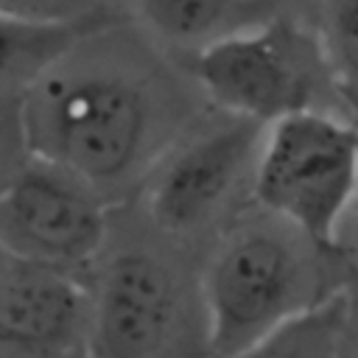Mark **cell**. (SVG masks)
Masks as SVG:
<instances>
[{"instance_id":"6da1fadb","label":"cell","mask_w":358,"mask_h":358,"mask_svg":"<svg viewBox=\"0 0 358 358\" xmlns=\"http://www.w3.org/2000/svg\"><path fill=\"white\" fill-rule=\"evenodd\" d=\"M207 106L176 56L115 17L0 101V157L53 159L123 204Z\"/></svg>"},{"instance_id":"7a4b0ae2","label":"cell","mask_w":358,"mask_h":358,"mask_svg":"<svg viewBox=\"0 0 358 358\" xmlns=\"http://www.w3.org/2000/svg\"><path fill=\"white\" fill-rule=\"evenodd\" d=\"M90 296V358H213L204 252L154 227L131 201L112 210Z\"/></svg>"},{"instance_id":"3957f363","label":"cell","mask_w":358,"mask_h":358,"mask_svg":"<svg viewBox=\"0 0 358 358\" xmlns=\"http://www.w3.org/2000/svg\"><path fill=\"white\" fill-rule=\"evenodd\" d=\"M355 274V243H324L255 201L204 255L213 355L241 352L338 299Z\"/></svg>"},{"instance_id":"277c9868","label":"cell","mask_w":358,"mask_h":358,"mask_svg":"<svg viewBox=\"0 0 358 358\" xmlns=\"http://www.w3.org/2000/svg\"><path fill=\"white\" fill-rule=\"evenodd\" d=\"M182 64L213 106L266 126L305 112L355 120L322 36L296 11L229 34Z\"/></svg>"},{"instance_id":"5b68a950","label":"cell","mask_w":358,"mask_h":358,"mask_svg":"<svg viewBox=\"0 0 358 358\" xmlns=\"http://www.w3.org/2000/svg\"><path fill=\"white\" fill-rule=\"evenodd\" d=\"M266 129L210 103L126 201L162 232L207 255L213 241L255 204Z\"/></svg>"},{"instance_id":"8992f818","label":"cell","mask_w":358,"mask_h":358,"mask_svg":"<svg viewBox=\"0 0 358 358\" xmlns=\"http://www.w3.org/2000/svg\"><path fill=\"white\" fill-rule=\"evenodd\" d=\"M255 201L324 243L358 201V123L330 112L291 115L266 129Z\"/></svg>"},{"instance_id":"52a82bcc","label":"cell","mask_w":358,"mask_h":358,"mask_svg":"<svg viewBox=\"0 0 358 358\" xmlns=\"http://www.w3.org/2000/svg\"><path fill=\"white\" fill-rule=\"evenodd\" d=\"M3 252L90 277L112 229L109 204L76 171L20 151L3 159Z\"/></svg>"},{"instance_id":"ba28073f","label":"cell","mask_w":358,"mask_h":358,"mask_svg":"<svg viewBox=\"0 0 358 358\" xmlns=\"http://www.w3.org/2000/svg\"><path fill=\"white\" fill-rule=\"evenodd\" d=\"M90 316V277L3 252L0 338L36 347L84 350Z\"/></svg>"},{"instance_id":"9c48e42d","label":"cell","mask_w":358,"mask_h":358,"mask_svg":"<svg viewBox=\"0 0 358 358\" xmlns=\"http://www.w3.org/2000/svg\"><path fill=\"white\" fill-rule=\"evenodd\" d=\"M112 6L179 62L280 11H296V0H112Z\"/></svg>"},{"instance_id":"30bf717a","label":"cell","mask_w":358,"mask_h":358,"mask_svg":"<svg viewBox=\"0 0 358 358\" xmlns=\"http://www.w3.org/2000/svg\"><path fill=\"white\" fill-rule=\"evenodd\" d=\"M120 14L78 20V22H28L0 20V101L17 98L42 70L64 56L87 31Z\"/></svg>"},{"instance_id":"8fae6325","label":"cell","mask_w":358,"mask_h":358,"mask_svg":"<svg viewBox=\"0 0 358 358\" xmlns=\"http://www.w3.org/2000/svg\"><path fill=\"white\" fill-rule=\"evenodd\" d=\"M347 294V291H344ZM344 294L266 336L263 341L213 358H341V324H344Z\"/></svg>"},{"instance_id":"7c38bea8","label":"cell","mask_w":358,"mask_h":358,"mask_svg":"<svg viewBox=\"0 0 358 358\" xmlns=\"http://www.w3.org/2000/svg\"><path fill=\"white\" fill-rule=\"evenodd\" d=\"M296 14L322 36L350 112L358 120V0H296Z\"/></svg>"},{"instance_id":"4fadbf2b","label":"cell","mask_w":358,"mask_h":358,"mask_svg":"<svg viewBox=\"0 0 358 358\" xmlns=\"http://www.w3.org/2000/svg\"><path fill=\"white\" fill-rule=\"evenodd\" d=\"M117 14L112 0H0V17L28 22H78Z\"/></svg>"},{"instance_id":"5bb4252c","label":"cell","mask_w":358,"mask_h":358,"mask_svg":"<svg viewBox=\"0 0 358 358\" xmlns=\"http://www.w3.org/2000/svg\"><path fill=\"white\" fill-rule=\"evenodd\" d=\"M341 358H358V274L344 294V324H341Z\"/></svg>"},{"instance_id":"9a60e30c","label":"cell","mask_w":358,"mask_h":358,"mask_svg":"<svg viewBox=\"0 0 358 358\" xmlns=\"http://www.w3.org/2000/svg\"><path fill=\"white\" fill-rule=\"evenodd\" d=\"M0 358H90L87 350H59V347H36L11 338H0Z\"/></svg>"},{"instance_id":"2e32d148","label":"cell","mask_w":358,"mask_h":358,"mask_svg":"<svg viewBox=\"0 0 358 358\" xmlns=\"http://www.w3.org/2000/svg\"><path fill=\"white\" fill-rule=\"evenodd\" d=\"M355 210H358V201H355ZM355 246H358V243H355Z\"/></svg>"}]
</instances>
